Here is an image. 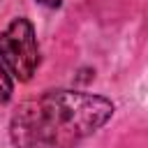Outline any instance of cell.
Returning <instances> with one entry per match:
<instances>
[{
    "instance_id": "6da1fadb",
    "label": "cell",
    "mask_w": 148,
    "mask_h": 148,
    "mask_svg": "<svg viewBox=\"0 0 148 148\" xmlns=\"http://www.w3.org/2000/svg\"><path fill=\"white\" fill-rule=\"evenodd\" d=\"M111 113L113 104L104 97L53 90L18 109L12 123V136L18 148H69L102 127Z\"/></svg>"
},
{
    "instance_id": "7a4b0ae2",
    "label": "cell",
    "mask_w": 148,
    "mask_h": 148,
    "mask_svg": "<svg viewBox=\"0 0 148 148\" xmlns=\"http://www.w3.org/2000/svg\"><path fill=\"white\" fill-rule=\"evenodd\" d=\"M0 58L18 81H28L35 74L39 65V49L35 39V28L28 18H14L2 30Z\"/></svg>"
},
{
    "instance_id": "3957f363",
    "label": "cell",
    "mask_w": 148,
    "mask_h": 148,
    "mask_svg": "<svg viewBox=\"0 0 148 148\" xmlns=\"http://www.w3.org/2000/svg\"><path fill=\"white\" fill-rule=\"evenodd\" d=\"M12 90H14V83H12V76L5 67V62L0 60V102H7L12 97Z\"/></svg>"
},
{
    "instance_id": "277c9868",
    "label": "cell",
    "mask_w": 148,
    "mask_h": 148,
    "mask_svg": "<svg viewBox=\"0 0 148 148\" xmlns=\"http://www.w3.org/2000/svg\"><path fill=\"white\" fill-rule=\"evenodd\" d=\"M37 2H42L44 7H60L62 0H37Z\"/></svg>"
}]
</instances>
